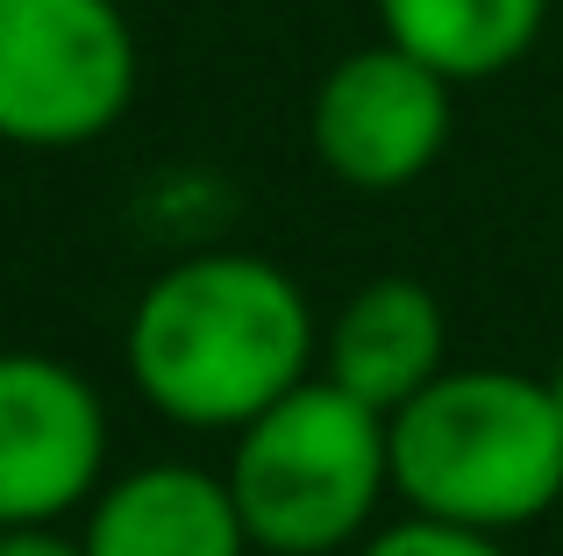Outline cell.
Returning <instances> with one entry per match:
<instances>
[{
    "label": "cell",
    "mask_w": 563,
    "mask_h": 556,
    "mask_svg": "<svg viewBox=\"0 0 563 556\" xmlns=\"http://www.w3.org/2000/svg\"><path fill=\"white\" fill-rule=\"evenodd\" d=\"M542 22H550V0H378L385 43L435 65L450 86H478L521 65Z\"/></svg>",
    "instance_id": "cell-9"
},
{
    "label": "cell",
    "mask_w": 563,
    "mask_h": 556,
    "mask_svg": "<svg viewBox=\"0 0 563 556\" xmlns=\"http://www.w3.org/2000/svg\"><path fill=\"white\" fill-rule=\"evenodd\" d=\"M136 29L114 0H0V143L79 151L136 100Z\"/></svg>",
    "instance_id": "cell-4"
},
{
    "label": "cell",
    "mask_w": 563,
    "mask_h": 556,
    "mask_svg": "<svg viewBox=\"0 0 563 556\" xmlns=\"http://www.w3.org/2000/svg\"><path fill=\"white\" fill-rule=\"evenodd\" d=\"M0 556H86V543L57 535V521H36V529H0Z\"/></svg>",
    "instance_id": "cell-11"
},
{
    "label": "cell",
    "mask_w": 563,
    "mask_h": 556,
    "mask_svg": "<svg viewBox=\"0 0 563 556\" xmlns=\"http://www.w3.org/2000/svg\"><path fill=\"white\" fill-rule=\"evenodd\" d=\"M357 556H514L499 535L485 529H464V521H442V514H413L393 521V529H372L357 543Z\"/></svg>",
    "instance_id": "cell-10"
},
{
    "label": "cell",
    "mask_w": 563,
    "mask_h": 556,
    "mask_svg": "<svg viewBox=\"0 0 563 556\" xmlns=\"http://www.w3.org/2000/svg\"><path fill=\"white\" fill-rule=\"evenodd\" d=\"M108 486V407L43 349H0V529L65 521Z\"/></svg>",
    "instance_id": "cell-6"
},
{
    "label": "cell",
    "mask_w": 563,
    "mask_h": 556,
    "mask_svg": "<svg viewBox=\"0 0 563 556\" xmlns=\"http://www.w3.org/2000/svg\"><path fill=\"white\" fill-rule=\"evenodd\" d=\"M229 492L264 556H335L364 543L378 500L393 492V429L372 400L329 371L300 378L286 400L235 429Z\"/></svg>",
    "instance_id": "cell-3"
},
{
    "label": "cell",
    "mask_w": 563,
    "mask_h": 556,
    "mask_svg": "<svg viewBox=\"0 0 563 556\" xmlns=\"http://www.w3.org/2000/svg\"><path fill=\"white\" fill-rule=\"evenodd\" d=\"M550 400H556V414H563V357L550 364Z\"/></svg>",
    "instance_id": "cell-12"
},
{
    "label": "cell",
    "mask_w": 563,
    "mask_h": 556,
    "mask_svg": "<svg viewBox=\"0 0 563 556\" xmlns=\"http://www.w3.org/2000/svg\"><path fill=\"white\" fill-rule=\"evenodd\" d=\"M86 556H250L229 478L200 464H143L86 500Z\"/></svg>",
    "instance_id": "cell-8"
},
{
    "label": "cell",
    "mask_w": 563,
    "mask_h": 556,
    "mask_svg": "<svg viewBox=\"0 0 563 556\" xmlns=\"http://www.w3.org/2000/svg\"><path fill=\"white\" fill-rule=\"evenodd\" d=\"M385 429H393V492L413 514L514 535L563 500V414L550 378L493 364L442 371L407 407H393Z\"/></svg>",
    "instance_id": "cell-2"
},
{
    "label": "cell",
    "mask_w": 563,
    "mask_h": 556,
    "mask_svg": "<svg viewBox=\"0 0 563 556\" xmlns=\"http://www.w3.org/2000/svg\"><path fill=\"white\" fill-rule=\"evenodd\" d=\"M129 378L179 429H243L314 378V307L272 257L214 251L165 265L129 314Z\"/></svg>",
    "instance_id": "cell-1"
},
{
    "label": "cell",
    "mask_w": 563,
    "mask_h": 556,
    "mask_svg": "<svg viewBox=\"0 0 563 556\" xmlns=\"http://www.w3.org/2000/svg\"><path fill=\"white\" fill-rule=\"evenodd\" d=\"M450 122L456 86L413 51L378 36L321 71L314 108H307V143L329 179L357 186V193H399L442 157Z\"/></svg>",
    "instance_id": "cell-5"
},
{
    "label": "cell",
    "mask_w": 563,
    "mask_h": 556,
    "mask_svg": "<svg viewBox=\"0 0 563 556\" xmlns=\"http://www.w3.org/2000/svg\"><path fill=\"white\" fill-rule=\"evenodd\" d=\"M321 371L343 392L372 400L378 414L407 407L421 386L450 371V321L421 278H372L343 300L321 335Z\"/></svg>",
    "instance_id": "cell-7"
}]
</instances>
